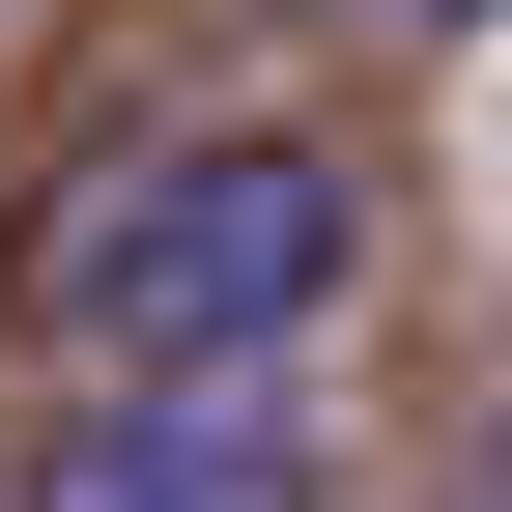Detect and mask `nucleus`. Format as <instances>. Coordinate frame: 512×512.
Here are the masks:
<instances>
[{"label": "nucleus", "mask_w": 512, "mask_h": 512, "mask_svg": "<svg viewBox=\"0 0 512 512\" xmlns=\"http://www.w3.org/2000/svg\"><path fill=\"white\" fill-rule=\"evenodd\" d=\"M342 285H370V171L285 143V114L143 143V171H86V200L29 228V342L114 370V399H171V370H285Z\"/></svg>", "instance_id": "obj_1"}, {"label": "nucleus", "mask_w": 512, "mask_h": 512, "mask_svg": "<svg viewBox=\"0 0 512 512\" xmlns=\"http://www.w3.org/2000/svg\"><path fill=\"white\" fill-rule=\"evenodd\" d=\"M0 512H313V456H285V399H256V370H171V399H57L29 427V484Z\"/></svg>", "instance_id": "obj_2"}, {"label": "nucleus", "mask_w": 512, "mask_h": 512, "mask_svg": "<svg viewBox=\"0 0 512 512\" xmlns=\"http://www.w3.org/2000/svg\"><path fill=\"white\" fill-rule=\"evenodd\" d=\"M427 29H484V0H427Z\"/></svg>", "instance_id": "obj_3"}]
</instances>
